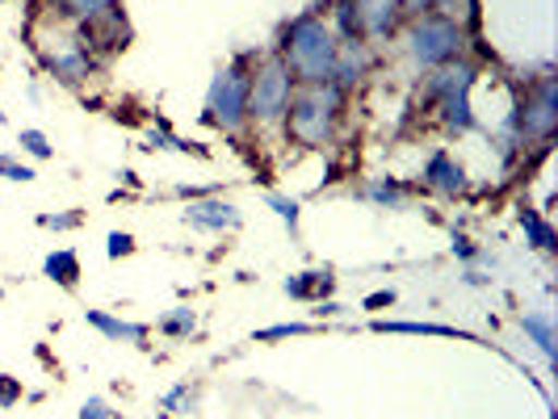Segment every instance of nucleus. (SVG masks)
Returning <instances> with one entry per match:
<instances>
[{
	"mask_svg": "<svg viewBox=\"0 0 558 419\" xmlns=\"http://www.w3.org/2000/svg\"><path fill=\"white\" fill-rule=\"evenodd\" d=\"M194 310L190 307H177V310H168L165 319H160V332L165 335H172V340H181V335H190L194 332Z\"/></svg>",
	"mask_w": 558,
	"mask_h": 419,
	"instance_id": "21",
	"label": "nucleus"
},
{
	"mask_svg": "<svg viewBox=\"0 0 558 419\" xmlns=\"http://www.w3.org/2000/svg\"><path fill=\"white\" fill-rule=\"evenodd\" d=\"M433 9H446V13H462L471 26L478 22V0H433Z\"/></svg>",
	"mask_w": 558,
	"mask_h": 419,
	"instance_id": "27",
	"label": "nucleus"
},
{
	"mask_svg": "<svg viewBox=\"0 0 558 419\" xmlns=\"http://www.w3.org/2000/svg\"><path fill=\"white\" fill-rule=\"evenodd\" d=\"M558 126V84L555 76H542L537 88L525 97V106L517 113V139H550Z\"/></svg>",
	"mask_w": 558,
	"mask_h": 419,
	"instance_id": "6",
	"label": "nucleus"
},
{
	"mask_svg": "<svg viewBox=\"0 0 558 419\" xmlns=\"http://www.w3.org/2000/svg\"><path fill=\"white\" fill-rule=\"evenodd\" d=\"M336 56H340V42H336L332 26H324L319 17H299L294 26L281 34V63L290 67V76L303 84H332Z\"/></svg>",
	"mask_w": 558,
	"mask_h": 419,
	"instance_id": "1",
	"label": "nucleus"
},
{
	"mask_svg": "<svg viewBox=\"0 0 558 419\" xmlns=\"http://www.w3.org/2000/svg\"><path fill=\"white\" fill-rule=\"evenodd\" d=\"M43 269H47V278L59 281L63 289H76V281H81V260H76V251H51V256L43 260Z\"/></svg>",
	"mask_w": 558,
	"mask_h": 419,
	"instance_id": "17",
	"label": "nucleus"
},
{
	"mask_svg": "<svg viewBox=\"0 0 558 419\" xmlns=\"http://www.w3.org/2000/svg\"><path fill=\"white\" fill-rule=\"evenodd\" d=\"M424 181H428V185H433L437 194H449V197L466 189V172L453 164L446 151H437V156H433V160L424 164Z\"/></svg>",
	"mask_w": 558,
	"mask_h": 419,
	"instance_id": "11",
	"label": "nucleus"
},
{
	"mask_svg": "<svg viewBox=\"0 0 558 419\" xmlns=\"http://www.w3.org/2000/svg\"><path fill=\"white\" fill-rule=\"evenodd\" d=\"M340 106H344V88H336V84H307V93L290 97L286 126H290V135L303 147H324L336 135Z\"/></svg>",
	"mask_w": 558,
	"mask_h": 419,
	"instance_id": "2",
	"label": "nucleus"
},
{
	"mask_svg": "<svg viewBox=\"0 0 558 419\" xmlns=\"http://www.w3.org/2000/svg\"><path fill=\"white\" fill-rule=\"evenodd\" d=\"M290 97H294V76L281 59H265L256 72H252L248 88V118L256 126H281L286 110H290Z\"/></svg>",
	"mask_w": 558,
	"mask_h": 419,
	"instance_id": "3",
	"label": "nucleus"
},
{
	"mask_svg": "<svg viewBox=\"0 0 558 419\" xmlns=\"http://www.w3.org/2000/svg\"><path fill=\"white\" fill-rule=\"evenodd\" d=\"M248 88H252V72L244 67V59H235L210 84V101H206L210 106V122H219L223 131H240L244 118H248Z\"/></svg>",
	"mask_w": 558,
	"mask_h": 419,
	"instance_id": "5",
	"label": "nucleus"
},
{
	"mask_svg": "<svg viewBox=\"0 0 558 419\" xmlns=\"http://www.w3.org/2000/svg\"><path fill=\"white\" fill-rule=\"evenodd\" d=\"M336 26H340V34L353 42L362 29H357V4L353 0H336Z\"/></svg>",
	"mask_w": 558,
	"mask_h": 419,
	"instance_id": "23",
	"label": "nucleus"
},
{
	"mask_svg": "<svg viewBox=\"0 0 558 419\" xmlns=\"http://www.w3.org/2000/svg\"><path fill=\"white\" fill-rule=\"evenodd\" d=\"M22 151H29V156H34V160H51V156H56V147H51V143H47V135H43V131H22Z\"/></svg>",
	"mask_w": 558,
	"mask_h": 419,
	"instance_id": "24",
	"label": "nucleus"
},
{
	"mask_svg": "<svg viewBox=\"0 0 558 419\" xmlns=\"http://www.w3.org/2000/svg\"><path fill=\"white\" fill-rule=\"evenodd\" d=\"M0 298H4V289H0Z\"/></svg>",
	"mask_w": 558,
	"mask_h": 419,
	"instance_id": "36",
	"label": "nucleus"
},
{
	"mask_svg": "<svg viewBox=\"0 0 558 419\" xmlns=\"http://www.w3.org/2000/svg\"><path fill=\"white\" fill-rule=\"evenodd\" d=\"M38 223L47 226V231H72V226H81V210H72V214H43Z\"/></svg>",
	"mask_w": 558,
	"mask_h": 419,
	"instance_id": "30",
	"label": "nucleus"
},
{
	"mask_svg": "<svg viewBox=\"0 0 558 419\" xmlns=\"http://www.w3.org/2000/svg\"><path fill=\"white\" fill-rule=\"evenodd\" d=\"M332 273L324 269V273H299V278L286 281V294L290 298H319L324 303V294H332Z\"/></svg>",
	"mask_w": 558,
	"mask_h": 419,
	"instance_id": "16",
	"label": "nucleus"
},
{
	"mask_svg": "<svg viewBox=\"0 0 558 419\" xmlns=\"http://www.w3.org/2000/svg\"><path fill=\"white\" fill-rule=\"evenodd\" d=\"M311 323H278V328H265V332H256V340L265 344V340H286V335H307Z\"/></svg>",
	"mask_w": 558,
	"mask_h": 419,
	"instance_id": "28",
	"label": "nucleus"
},
{
	"mask_svg": "<svg viewBox=\"0 0 558 419\" xmlns=\"http://www.w3.org/2000/svg\"><path fill=\"white\" fill-rule=\"evenodd\" d=\"M81 419H113L110 403H106V398H88L81 407Z\"/></svg>",
	"mask_w": 558,
	"mask_h": 419,
	"instance_id": "32",
	"label": "nucleus"
},
{
	"mask_svg": "<svg viewBox=\"0 0 558 419\" xmlns=\"http://www.w3.org/2000/svg\"><path fill=\"white\" fill-rule=\"evenodd\" d=\"M462 26L453 17H441V13H428V17H416L412 29H408V51L420 67H441L449 59L462 56Z\"/></svg>",
	"mask_w": 558,
	"mask_h": 419,
	"instance_id": "4",
	"label": "nucleus"
},
{
	"mask_svg": "<svg viewBox=\"0 0 558 419\" xmlns=\"http://www.w3.org/2000/svg\"><path fill=\"white\" fill-rule=\"evenodd\" d=\"M374 332H395V335H446V340H475L471 332H458V328H446V323H403V319H378Z\"/></svg>",
	"mask_w": 558,
	"mask_h": 419,
	"instance_id": "13",
	"label": "nucleus"
},
{
	"mask_svg": "<svg viewBox=\"0 0 558 419\" xmlns=\"http://www.w3.org/2000/svg\"><path fill=\"white\" fill-rule=\"evenodd\" d=\"M131 251H135V239H131L126 231H113L110 244H106V256H110V260H122V256H131Z\"/></svg>",
	"mask_w": 558,
	"mask_h": 419,
	"instance_id": "29",
	"label": "nucleus"
},
{
	"mask_svg": "<svg viewBox=\"0 0 558 419\" xmlns=\"http://www.w3.org/2000/svg\"><path fill=\"white\" fill-rule=\"evenodd\" d=\"M357 4V29L369 38H387L399 22V0H353Z\"/></svg>",
	"mask_w": 558,
	"mask_h": 419,
	"instance_id": "10",
	"label": "nucleus"
},
{
	"mask_svg": "<svg viewBox=\"0 0 558 419\" xmlns=\"http://www.w3.org/2000/svg\"><path fill=\"white\" fill-rule=\"evenodd\" d=\"M47 67L56 72L59 81L76 84L93 72V56H88V47H81V38H68L63 51H47Z\"/></svg>",
	"mask_w": 558,
	"mask_h": 419,
	"instance_id": "9",
	"label": "nucleus"
},
{
	"mask_svg": "<svg viewBox=\"0 0 558 419\" xmlns=\"http://www.w3.org/2000/svg\"><path fill=\"white\" fill-rule=\"evenodd\" d=\"M362 197L378 201V206H403V201H408V197H403V189H399L395 181H378V185H365Z\"/></svg>",
	"mask_w": 558,
	"mask_h": 419,
	"instance_id": "22",
	"label": "nucleus"
},
{
	"mask_svg": "<svg viewBox=\"0 0 558 419\" xmlns=\"http://www.w3.org/2000/svg\"><path fill=\"white\" fill-rule=\"evenodd\" d=\"M441 118L449 131H475V110H471V93H453L441 101Z\"/></svg>",
	"mask_w": 558,
	"mask_h": 419,
	"instance_id": "18",
	"label": "nucleus"
},
{
	"mask_svg": "<svg viewBox=\"0 0 558 419\" xmlns=\"http://www.w3.org/2000/svg\"><path fill=\"white\" fill-rule=\"evenodd\" d=\"M521 226H525V235H530L533 248H542V251H555L558 248L555 226L546 223V219H542L537 210H521Z\"/></svg>",
	"mask_w": 558,
	"mask_h": 419,
	"instance_id": "19",
	"label": "nucleus"
},
{
	"mask_svg": "<svg viewBox=\"0 0 558 419\" xmlns=\"http://www.w3.org/2000/svg\"><path fill=\"white\" fill-rule=\"evenodd\" d=\"M265 201L278 210V219L290 226V235H299V201H290V197H281V194H269Z\"/></svg>",
	"mask_w": 558,
	"mask_h": 419,
	"instance_id": "25",
	"label": "nucleus"
},
{
	"mask_svg": "<svg viewBox=\"0 0 558 419\" xmlns=\"http://www.w3.org/2000/svg\"><path fill=\"white\" fill-rule=\"evenodd\" d=\"M17 398H22V382L4 373V378H0V407H13Z\"/></svg>",
	"mask_w": 558,
	"mask_h": 419,
	"instance_id": "31",
	"label": "nucleus"
},
{
	"mask_svg": "<svg viewBox=\"0 0 558 419\" xmlns=\"http://www.w3.org/2000/svg\"><path fill=\"white\" fill-rule=\"evenodd\" d=\"M0 176L4 181H17V185H26V181H34L38 172L29 164H22V160H13V156H0Z\"/></svg>",
	"mask_w": 558,
	"mask_h": 419,
	"instance_id": "26",
	"label": "nucleus"
},
{
	"mask_svg": "<svg viewBox=\"0 0 558 419\" xmlns=\"http://www.w3.org/2000/svg\"><path fill=\"white\" fill-rule=\"evenodd\" d=\"M84 319H88L101 335H110V340H126V344H143V340H147V328H143V323L113 319V315H106V310H88Z\"/></svg>",
	"mask_w": 558,
	"mask_h": 419,
	"instance_id": "12",
	"label": "nucleus"
},
{
	"mask_svg": "<svg viewBox=\"0 0 558 419\" xmlns=\"http://www.w3.org/2000/svg\"><path fill=\"white\" fill-rule=\"evenodd\" d=\"M478 81V67L471 63V59H449V63H441L433 76H428V84H424V97L428 101H446V97H453V93H471Z\"/></svg>",
	"mask_w": 558,
	"mask_h": 419,
	"instance_id": "7",
	"label": "nucleus"
},
{
	"mask_svg": "<svg viewBox=\"0 0 558 419\" xmlns=\"http://www.w3.org/2000/svg\"><path fill=\"white\" fill-rule=\"evenodd\" d=\"M185 223L197 231H235L240 226V210L231 201H190Z\"/></svg>",
	"mask_w": 558,
	"mask_h": 419,
	"instance_id": "8",
	"label": "nucleus"
},
{
	"mask_svg": "<svg viewBox=\"0 0 558 419\" xmlns=\"http://www.w3.org/2000/svg\"><path fill=\"white\" fill-rule=\"evenodd\" d=\"M365 310H383V307H395V289H378V294H369L362 303Z\"/></svg>",
	"mask_w": 558,
	"mask_h": 419,
	"instance_id": "35",
	"label": "nucleus"
},
{
	"mask_svg": "<svg viewBox=\"0 0 558 419\" xmlns=\"http://www.w3.org/2000/svg\"><path fill=\"white\" fill-rule=\"evenodd\" d=\"M453 256H462V260H478V248L466 239V235H458V231H453Z\"/></svg>",
	"mask_w": 558,
	"mask_h": 419,
	"instance_id": "34",
	"label": "nucleus"
},
{
	"mask_svg": "<svg viewBox=\"0 0 558 419\" xmlns=\"http://www.w3.org/2000/svg\"><path fill=\"white\" fill-rule=\"evenodd\" d=\"M399 13H408V17H428V13H433V0H399Z\"/></svg>",
	"mask_w": 558,
	"mask_h": 419,
	"instance_id": "33",
	"label": "nucleus"
},
{
	"mask_svg": "<svg viewBox=\"0 0 558 419\" xmlns=\"http://www.w3.org/2000/svg\"><path fill=\"white\" fill-rule=\"evenodd\" d=\"M63 17H76V22H97L113 9V0H56Z\"/></svg>",
	"mask_w": 558,
	"mask_h": 419,
	"instance_id": "20",
	"label": "nucleus"
},
{
	"mask_svg": "<svg viewBox=\"0 0 558 419\" xmlns=\"http://www.w3.org/2000/svg\"><path fill=\"white\" fill-rule=\"evenodd\" d=\"M521 332L533 335V344L542 348V357L546 361H555L558 353H555V323H550V315L546 310H533V315H525L521 319Z\"/></svg>",
	"mask_w": 558,
	"mask_h": 419,
	"instance_id": "15",
	"label": "nucleus"
},
{
	"mask_svg": "<svg viewBox=\"0 0 558 419\" xmlns=\"http://www.w3.org/2000/svg\"><path fill=\"white\" fill-rule=\"evenodd\" d=\"M365 63H369V59H365L362 42H357V38H353V42H344V47H340V56H336L332 84H336V88H349V84L365 72Z\"/></svg>",
	"mask_w": 558,
	"mask_h": 419,
	"instance_id": "14",
	"label": "nucleus"
}]
</instances>
